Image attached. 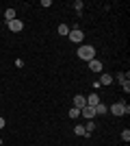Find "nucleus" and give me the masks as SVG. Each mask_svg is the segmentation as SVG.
I'll list each match as a JSON object with an SVG mask.
<instances>
[{
    "instance_id": "nucleus-16",
    "label": "nucleus",
    "mask_w": 130,
    "mask_h": 146,
    "mask_svg": "<svg viewBox=\"0 0 130 146\" xmlns=\"http://www.w3.org/2000/svg\"><path fill=\"white\" fill-rule=\"evenodd\" d=\"M82 7H85V5H82V0H74V9L78 11V15L82 13Z\"/></svg>"
},
{
    "instance_id": "nucleus-2",
    "label": "nucleus",
    "mask_w": 130,
    "mask_h": 146,
    "mask_svg": "<svg viewBox=\"0 0 130 146\" xmlns=\"http://www.w3.org/2000/svg\"><path fill=\"white\" fill-rule=\"evenodd\" d=\"M108 111H111L113 116L119 118V116H128V113H130V107L126 103H115V105H111V109H108Z\"/></svg>"
},
{
    "instance_id": "nucleus-4",
    "label": "nucleus",
    "mask_w": 130,
    "mask_h": 146,
    "mask_svg": "<svg viewBox=\"0 0 130 146\" xmlns=\"http://www.w3.org/2000/svg\"><path fill=\"white\" fill-rule=\"evenodd\" d=\"M80 116L85 118V120H93L98 113H95V107H89V105H85V107L80 109Z\"/></svg>"
},
{
    "instance_id": "nucleus-13",
    "label": "nucleus",
    "mask_w": 130,
    "mask_h": 146,
    "mask_svg": "<svg viewBox=\"0 0 130 146\" xmlns=\"http://www.w3.org/2000/svg\"><path fill=\"white\" fill-rule=\"evenodd\" d=\"M67 116L72 118V120H76V118H80V109H76V107H72V109L67 111Z\"/></svg>"
},
{
    "instance_id": "nucleus-21",
    "label": "nucleus",
    "mask_w": 130,
    "mask_h": 146,
    "mask_svg": "<svg viewBox=\"0 0 130 146\" xmlns=\"http://www.w3.org/2000/svg\"><path fill=\"white\" fill-rule=\"evenodd\" d=\"M0 146H2V140H0Z\"/></svg>"
},
{
    "instance_id": "nucleus-10",
    "label": "nucleus",
    "mask_w": 130,
    "mask_h": 146,
    "mask_svg": "<svg viewBox=\"0 0 130 146\" xmlns=\"http://www.w3.org/2000/svg\"><path fill=\"white\" fill-rule=\"evenodd\" d=\"M98 83H100V85H111V83H113V76H111V74H102Z\"/></svg>"
},
{
    "instance_id": "nucleus-20",
    "label": "nucleus",
    "mask_w": 130,
    "mask_h": 146,
    "mask_svg": "<svg viewBox=\"0 0 130 146\" xmlns=\"http://www.w3.org/2000/svg\"><path fill=\"white\" fill-rule=\"evenodd\" d=\"M0 129H5V118H0Z\"/></svg>"
},
{
    "instance_id": "nucleus-17",
    "label": "nucleus",
    "mask_w": 130,
    "mask_h": 146,
    "mask_svg": "<svg viewBox=\"0 0 130 146\" xmlns=\"http://www.w3.org/2000/svg\"><path fill=\"white\" fill-rule=\"evenodd\" d=\"M122 140H124V142H130V131H128V129H124V131H122Z\"/></svg>"
},
{
    "instance_id": "nucleus-1",
    "label": "nucleus",
    "mask_w": 130,
    "mask_h": 146,
    "mask_svg": "<svg viewBox=\"0 0 130 146\" xmlns=\"http://www.w3.org/2000/svg\"><path fill=\"white\" fill-rule=\"evenodd\" d=\"M76 55H78V59H82V61L89 63L91 59H95V48H93L91 44H80L78 50H76Z\"/></svg>"
},
{
    "instance_id": "nucleus-11",
    "label": "nucleus",
    "mask_w": 130,
    "mask_h": 146,
    "mask_svg": "<svg viewBox=\"0 0 130 146\" xmlns=\"http://www.w3.org/2000/svg\"><path fill=\"white\" fill-rule=\"evenodd\" d=\"M59 35H61V37H67L69 35V26L67 24H59Z\"/></svg>"
},
{
    "instance_id": "nucleus-15",
    "label": "nucleus",
    "mask_w": 130,
    "mask_h": 146,
    "mask_svg": "<svg viewBox=\"0 0 130 146\" xmlns=\"http://www.w3.org/2000/svg\"><path fill=\"white\" fill-rule=\"evenodd\" d=\"M115 79H117L119 83H126V81H128V74H124V72H117V74H115Z\"/></svg>"
},
{
    "instance_id": "nucleus-8",
    "label": "nucleus",
    "mask_w": 130,
    "mask_h": 146,
    "mask_svg": "<svg viewBox=\"0 0 130 146\" xmlns=\"http://www.w3.org/2000/svg\"><path fill=\"white\" fill-rule=\"evenodd\" d=\"M5 20H7V22H11V20H18V11H15L13 7L5 9Z\"/></svg>"
},
{
    "instance_id": "nucleus-19",
    "label": "nucleus",
    "mask_w": 130,
    "mask_h": 146,
    "mask_svg": "<svg viewBox=\"0 0 130 146\" xmlns=\"http://www.w3.org/2000/svg\"><path fill=\"white\" fill-rule=\"evenodd\" d=\"M41 7H52V0H41Z\"/></svg>"
},
{
    "instance_id": "nucleus-6",
    "label": "nucleus",
    "mask_w": 130,
    "mask_h": 146,
    "mask_svg": "<svg viewBox=\"0 0 130 146\" xmlns=\"http://www.w3.org/2000/svg\"><path fill=\"white\" fill-rule=\"evenodd\" d=\"M102 68H104V66H102V61H100V59H91V61H89V70H91V72L100 74V72H102Z\"/></svg>"
},
{
    "instance_id": "nucleus-14",
    "label": "nucleus",
    "mask_w": 130,
    "mask_h": 146,
    "mask_svg": "<svg viewBox=\"0 0 130 146\" xmlns=\"http://www.w3.org/2000/svg\"><path fill=\"white\" fill-rule=\"evenodd\" d=\"M74 133L80 135V137H85V127H82V124H76V127H74Z\"/></svg>"
},
{
    "instance_id": "nucleus-5",
    "label": "nucleus",
    "mask_w": 130,
    "mask_h": 146,
    "mask_svg": "<svg viewBox=\"0 0 130 146\" xmlns=\"http://www.w3.org/2000/svg\"><path fill=\"white\" fill-rule=\"evenodd\" d=\"M7 26H9V31H11V33H20V31L24 29L22 20H11V22H7Z\"/></svg>"
},
{
    "instance_id": "nucleus-12",
    "label": "nucleus",
    "mask_w": 130,
    "mask_h": 146,
    "mask_svg": "<svg viewBox=\"0 0 130 146\" xmlns=\"http://www.w3.org/2000/svg\"><path fill=\"white\" fill-rule=\"evenodd\" d=\"M95 113H108V107L104 103H98L95 105Z\"/></svg>"
},
{
    "instance_id": "nucleus-7",
    "label": "nucleus",
    "mask_w": 130,
    "mask_h": 146,
    "mask_svg": "<svg viewBox=\"0 0 130 146\" xmlns=\"http://www.w3.org/2000/svg\"><path fill=\"white\" fill-rule=\"evenodd\" d=\"M85 105H87V98L82 96V94H76V96H74V107H76V109H82Z\"/></svg>"
},
{
    "instance_id": "nucleus-9",
    "label": "nucleus",
    "mask_w": 130,
    "mask_h": 146,
    "mask_svg": "<svg viewBox=\"0 0 130 146\" xmlns=\"http://www.w3.org/2000/svg\"><path fill=\"white\" fill-rule=\"evenodd\" d=\"M85 98H87V105H89V107H95L98 103H102L98 94H89V96H85Z\"/></svg>"
},
{
    "instance_id": "nucleus-18",
    "label": "nucleus",
    "mask_w": 130,
    "mask_h": 146,
    "mask_svg": "<svg viewBox=\"0 0 130 146\" xmlns=\"http://www.w3.org/2000/svg\"><path fill=\"white\" fill-rule=\"evenodd\" d=\"M122 90H124L126 94H128V92H130V83H128V81H126V83H122Z\"/></svg>"
},
{
    "instance_id": "nucleus-3",
    "label": "nucleus",
    "mask_w": 130,
    "mask_h": 146,
    "mask_svg": "<svg viewBox=\"0 0 130 146\" xmlns=\"http://www.w3.org/2000/svg\"><path fill=\"white\" fill-rule=\"evenodd\" d=\"M69 42H76V44H80L82 39H85V33H82L80 29H69Z\"/></svg>"
}]
</instances>
